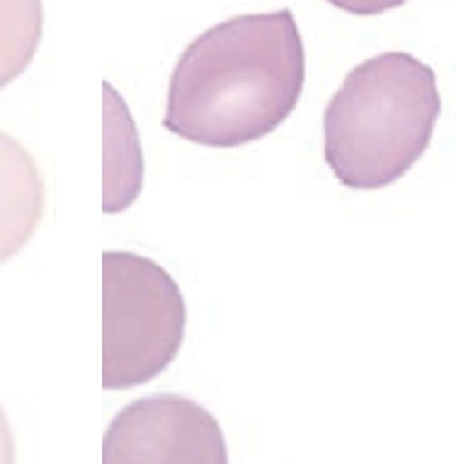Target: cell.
<instances>
[{
  "label": "cell",
  "instance_id": "obj_1",
  "mask_svg": "<svg viewBox=\"0 0 456 464\" xmlns=\"http://www.w3.org/2000/svg\"><path fill=\"white\" fill-rule=\"evenodd\" d=\"M304 75V41L293 11L234 16L180 54L164 127L207 148L256 142L296 111Z\"/></svg>",
  "mask_w": 456,
  "mask_h": 464
},
{
  "label": "cell",
  "instance_id": "obj_2",
  "mask_svg": "<svg viewBox=\"0 0 456 464\" xmlns=\"http://www.w3.org/2000/svg\"><path fill=\"white\" fill-rule=\"evenodd\" d=\"M438 116L441 92L432 67L403 52L371 57L327 102V167L354 191L392 186L430 148Z\"/></svg>",
  "mask_w": 456,
  "mask_h": 464
},
{
  "label": "cell",
  "instance_id": "obj_3",
  "mask_svg": "<svg viewBox=\"0 0 456 464\" xmlns=\"http://www.w3.org/2000/svg\"><path fill=\"white\" fill-rule=\"evenodd\" d=\"M186 298L150 258L102 256V387L134 390L161 376L186 338Z\"/></svg>",
  "mask_w": 456,
  "mask_h": 464
},
{
  "label": "cell",
  "instance_id": "obj_4",
  "mask_svg": "<svg viewBox=\"0 0 456 464\" xmlns=\"http://www.w3.org/2000/svg\"><path fill=\"white\" fill-rule=\"evenodd\" d=\"M102 464H228V449L207 408L180 395H153L116 413Z\"/></svg>",
  "mask_w": 456,
  "mask_h": 464
},
{
  "label": "cell",
  "instance_id": "obj_5",
  "mask_svg": "<svg viewBox=\"0 0 456 464\" xmlns=\"http://www.w3.org/2000/svg\"><path fill=\"white\" fill-rule=\"evenodd\" d=\"M46 207L41 169L30 150L0 132V266L24 250Z\"/></svg>",
  "mask_w": 456,
  "mask_h": 464
},
{
  "label": "cell",
  "instance_id": "obj_6",
  "mask_svg": "<svg viewBox=\"0 0 456 464\" xmlns=\"http://www.w3.org/2000/svg\"><path fill=\"white\" fill-rule=\"evenodd\" d=\"M142 153L124 100L105 83V212H121L140 194Z\"/></svg>",
  "mask_w": 456,
  "mask_h": 464
},
{
  "label": "cell",
  "instance_id": "obj_7",
  "mask_svg": "<svg viewBox=\"0 0 456 464\" xmlns=\"http://www.w3.org/2000/svg\"><path fill=\"white\" fill-rule=\"evenodd\" d=\"M44 35L41 0H0V89L33 63Z\"/></svg>",
  "mask_w": 456,
  "mask_h": 464
},
{
  "label": "cell",
  "instance_id": "obj_8",
  "mask_svg": "<svg viewBox=\"0 0 456 464\" xmlns=\"http://www.w3.org/2000/svg\"><path fill=\"white\" fill-rule=\"evenodd\" d=\"M330 5L346 11V14H357V16H376V14H384L392 11L397 5H403L405 0H327Z\"/></svg>",
  "mask_w": 456,
  "mask_h": 464
},
{
  "label": "cell",
  "instance_id": "obj_9",
  "mask_svg": "<svg viewBox=\"0 0 456 464\" xmlns=\"http://www.w3.org/2000/svg\"><path fill=\"white\" fill-rule=\"evenodd\" d=\"M0 464H16V446H14V432L5 419V411L0 405Z\"/></svg>",
  "mask_w": 456,
  "mask_h": 464
}]
</instances>
